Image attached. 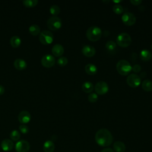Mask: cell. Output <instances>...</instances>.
<instances>
[{"instance_id":"6da1fadb","label":"cell","mask_w":152,"mask_h":152,"mask_svg":"<svg viewBox=\"0 0 152 152\" xmlns=\"http://www.w3.org/2000/svg\"><path fill=\"white\" fill-rule=\"evenodd\" d=\"M113 140L111 132L106 128L100 129L95 135V141L100 147H107L110 146L113 142Z\"/></svg>"},{"instance_id":"7a4b0ae2","label":"cell","mask_w":152,"mask_h":152,"mask_svg":"<svg viewBox=\"0 0 152 152\" xmlns=\"http://www.w3.org/2000/svg\"><path fill=\"white\" fill-rule=\"evenodd\" d=\"M102 35V30L97 26H91L86 31V37L88 40L91 42H96L99 40Z\"/></svg>"},{"instance_id":"3957f363","label":"cell","mask_w":152,"mask_h":152,"mask_svg":"<svg viewBox=\"0 0 152 152\" xmlns=\"http://www.w3.org/2000/svg\"><path fill=\"white\" fill-rule=\"evenodd\" d=\"M118 72L123 76L127 75L132 71V66L128 61L125 59L119 60L116 65Z\"/></svg>"},{"instance_id":"277c9868","label":"cell","mask_w":152,"mask_h":152,"mask_svg":"<svg viewBox=\"0 0 152 152\" xmlns=\"http://www.w3.org/2000/svg\"><path fill=\"white\" fill-rule=\"evenodd\" d=\"M131 37L130 35L126 33H120L116 38L117 44L122 48H127L131 43Z\"/></svg>"},{"instance_id":"5b68a950","label":"cell","mask_w":152,"mask_h":152,"mask_svg":"<svg viewBox=\"0 0 152 152\" xmlns=\"http://www.w3.org/2000/svg\"><path fill=\"white\" fill-rule=\"evenodd\" d=\"M47 26L51 30H59L62 26L61 19L58 16H52L47 21Z\"/></svg>"},{"instance_id":"8992f818","label":"cell","mask_w":152,"mask_h":152,"mask_svg":"<svg viewBox=\"0 0 152 152\" xmlns=\"http://www.w3.org/2000/svg\"><path fill=\"white\" fill-rule=\"evenodd\" d=\"M39 40L44 45H49L53 40V34L50 31L44 30L39 34Z\"/></svg>"},{"instance_id":"52a82bcc","label":"cell","mask_w":152,"mask_h":152,"mask_svg":"<svg viewBox=\"0 0 152 152\" xmlns=\"http://www.w3.org/2000/svg\"><path fill=\"white\" fill-rule=\"evenodd\" d=\"M128 85L132 88L138 87L141 84V78L136 74H131L126 78Z\"/></svg>"},{"instance_id":"ba28073f","label":"cell","mask_w":152,"mask_h":152,"mask_svg":"<svg viewBox=\"0 0 152 152\" xmlns=\"http://www.w3.org/2000/svg\"><path fill=\"white\" fill-rule=\"evenodd\" d=\"M41 64L46 68H50L55 64V58L52 55L46 54L42 57Z\"/></svg>"},{"instance_id":"9c48e42d","label":"cell","mask_w":152,"mask_h":152,"mask_svg":"<svg viewBox=\"0 0 152 152\" xmlns=\"http://www.w3.org/2000/svg\"><path fill=\"white\" fill-rule=\"evenodd\" d=\"M94 90L96 94L99 95H103L107 93L109 90V87L106 82L100 81L96 84L94 86Z\"/></svg>"},{"instance_id":"30bf717a","label":"cell","mask_w":152,"mask_h":152,"mask_svg":"<svg viewBox=\"0 0 152 152\" xmlns=\"http://www.w3.org/2000/svg\"><path fill=\"white\" fill-rule=\"evenodd\" d=\"M122 21L126 26H131L135 23L136 17L132 13L126 12L122 15Z\"/></svg>"},{"instance_id":"8fae6325","label":"cell","mask_w":152,"mask_h":152,"mask_svg":"<svg viewBox=\"0 0 152 152\" xmlns=\"http://www.w3.org/2000/svg\"><path fill=\"white\" fill-rule=\"evenodd\" d=\"M30 145L29 142L26 140H20L18 141L15 146V150L17 152H28L30 150Z\"/></svg>"},{"instance_id":"7c38bea8","label":"cell","mask_w":152,"mask_h":152,"mask_svg":"<svg viewBox=\"0 0 152 152\" xmlns=\"http://www.w3.org/2000/svg\"><path fill=\"white\" fill-rule=\"evenodd\" d=\"M18 119L21 124H27L29 122L31 119V115L28 111L23 110L18 114Z\"/></svg>"},{"instance_id":"4fadbf2b","label":"cell","mask_w":152,"mask_h":152,"mask_svg":"<svg viewBox=\"0 0 152 152\" xmlns=\"http://www.w3.org/2000/svg\"><path fill=\"white\" fill-rule=\"evenodd\" d=\"M82 53L86 57H93L96 53V49L94 48L90 45H85L83 47L81 50Z\"/></svg>"},{"instance_id":"5bb4252c","label":"cell","mask_w":152,"mask_h":152,"mask_svg":"<svg viewBox=\"0 0 152 152\" xmlns=\"http://www.w3.org/2000/svg\"><path fill=\"white\" fill-rule=\"evenodd\" d=\"M1 147L3 151H10L14 148V143L10 139H5L2 141Z\"/></svg>"},{"instance_id":"9a60e30c","label":"cell","mask_w":152,"mask_h":152,"mask_svg":"<svg viewBox=\"0 0 152 152\" xmlns=\"http://www.w3.org/2000/svg\"><path fill=\"white\" fill-rule=\"evenodd\" d=\"M52 52L56 57L62 56L64 52V48L61 44H55L52 48Z\"/></svg>"},{"instance_id":"2e32d148","label":"cell","mask_w":152,"mask_h":152,"mask_svg":"<svg viewBox=\"0 0 152 152\" xmlns=\"http://www.w3.org/2000/svg\"><path fill=\"white\" fill-rule=\"evenodd\" d=\"M27 62L21 58H17L14 62V67L18 70H23L27 67Z\"/></svg>"},{"instance_id":"e0dca14e","label":"cell","mask_w":152,"mask_h":152,"mask_svg":"<svg viewBox=\"0 0 152 152\" xmlns=\"http://www.w3.org/2000/svg\"><path fill=\"white\" fill-rule=\"evenodd\" d=\"M113 150L115 152H124L126 150V146L123 142L116 141L113 144Z\"/></svg>"},{"instance_id":"ac0fdd59","label":"cell","mask_w":152,"mask_h":152,"mask_svg":"<svg viewBox=\"0 0 152 152\" xmlns=\"http://www.w3.org/2000/svg\"><path fill=\"white\" fill-rule=\"evenodd\" d=\"M55 148V144L51 140L46 141L43 146V150L44 152H53Z\"/></svg>"},{"instance_id":"d6986e66","label":"cell","mask_w":152,"mask_h":152,"mask_svg":"<svg viewBox=\"0 0 152 152\" xmlns=\"http://www.w3.org/2000/svg\"><path fill=\"white\" fill-rule=\"evenodd\" d=\"M140 58L142 61H148L152 58V54L148 50L144 49L140 52Z\"/></svg>"},{"instance_id":"ffe728a7","label":"cell","mask_w":152,"mask_h":152,"mask_svg":"<svg viewBox=\"0 0 152 152\" xmlns=\"http://www.w3.org/2000/svg\"><path fill=\"white\" fill-rule=\"evenodd\" d=\"M85 71L87 74L93 75L97 73V68L95 65L93 64H88L85 66Z\"/></svg>"},{"instance_id":"44dd1931","label":"cell","mask_w":152,"mask_h":152,"mask_svg":"<svg viewBox=\"0 0 152 152\" xmlns=\"http://www.w3.org/2000/svg\"><path fill=\"white\" fill-rule=\"evenodd\" d=\"M82 89L84 92L90 93L93 91L94 89V85L90 81H86L82 85Z\"/></svg>"},{"instance_id":"7402d4cb","label":"cell","mask_w":152,"mask_h":152,"mask_svg":"<svg viewBox=\"0 0 152 152\" xmlns=\"http://www.w3.org/2000/svg\"><path fill=\"white\" fill-rule=\"evenodd\" d=\"M28 31H29V33L31 34H32L33 36H36L39 34H40V27L37 24H31L29 27Z\"/></svg>"},{"instance_id":"603a6c76","label":"cell","mask_w":152,"mask_h":152,"mask_svg":"<svg viewBox=\"0 0 152 152\" xmlns=\"http://www.w3.org/2000/svg\"><path fill=\"white\" fill-rule=\"evenodd\" d=\"M10 44L13 48H18L21 43L20 37L18 36H13L10 39Z\"/></svg>"},{"instance_id":"cb8c5ba5","label":"cell","mask_w":152,"mask_h":152,"mask_svg":"<svg viewBox=\"0 0 152 152\" xmlns=\"http://www.w3.org/2000/svg\"><path fill=\"white\" fill-rule=\"evenodd\" d=\"M142 89L145 91H151L152 90V81L150 80H145L141 84Z\"/></svg>"},{"instance_id":"d4e9b609","label":"cell","mask_w":152,"mask_h":152,"mask_svg":"<svg viewBox=\"0 0 152 152\" xmlns=\"http://www.w3.org/2000/svg\"><path fill=\"white\" fill-rule=\"evenodd\" d=\"M105 47L109 52H112L116 49V43L113 40H109L106 42L105 45Z\"/></svg>"},{"instance_id":"484cf974","label":"cell","mask_w":152,"mask_h":152,"mask_svg":"<svg viewBox=\"0 0 152 152\" xmlns=\"http://www.w3.org/2000/svg\"><path fill=\"white\" fill-rule=\"evenodd\" d=\"M10 137L12 141H17L20 138V132L16 129L12 130L10 134Z\"/></svg>"},{"instance_id":"4316f807","label":"cell","mask_w":152,"mask_h":152,"mask_svg":"<svg viewBox=\"0 0 152 152\" xmlns=\"http://www.w3.org/2000/svg\"><path fill=\"white\" fill-rule=\"evenodd\" d=\"M49 11L53 16H57L61 11L60 7L57 5H52L49 9Z\"/></svg>"},{"instance_id":"83f0119b","label":"cell","mask_w":152,"mask_h":152,"mask_svg":"<svg viewBox=\"0 0 152 152\" xmlns=\"http://www.w3.org/2000/svg\"><path fill=\"white\" fill-rule=\"evenodd\" d=\"M38 3V0H23V4L27 7H33L36 6Z\"/></svg>"},{"instance_id":"f1b7e54d","label":"cell","mask_w":152,"mask_h":152,"mask_svg":"<svg viewBox=\"0 0 152 152\" xmlns=\"http://www.w3.org/2000/svg\"><path fill=\"white\" fill-rule=\"evenodd\" d=\"M113 11L116 14H121L124 11V8L119 4H116L113 7Z\"/></svg>"},{"instance_id":"f546056e","label":"cell","mask_w":152,"mask_h":152,"mask_svg":"<svg viewBox=\"0 0 152 152\" xmlns=\"http://www.w3.org/2000/svg\"><path fill=\"white\" fill-rule=\"evenodd\" d=\"M57 63L59 66H64L68 63V59L65 56H60L57 60Z\"/></svg>"},{"instance_id":"4dcf8cb0","label":"cell","mask_w":152,"mask_h":152,"mask_svg":"<svg viewBox=\"0 0 152 152\" xmlns=\"http://www.w3.org/2000/svg\"><path fill=\"white\" fill-rule=\"evenodd\" d=\"M98 99V96L95 93H91L88 96V100L91 103H95Z\"/></svg>"},{"instance_id":"1f68e13d","label":"cell","mask_w":152,"mask_h":152,"mask_svg":"<svg viewBox=\"0 0 152 152\" xmlns=\"http://www.w3.org/2000/svg\"><path fill=\"white\" fill-rule=\"evenodd\" d=\"M19 129L20 132L23 134H27L29 131L28 127L25 124H21L19 126Z\"/></svg>"},{"instance_id":"d6a6232c","label":"cell","mask_w":152,"mask_h":152,"mask_svg":"<svg viewBox=\"0 0 152 152\" xmlns=\"http://www.w3.org/2000/svg\"><path fill=\"white\" fill-rule=\"evenodd\" d=\"M132 71L135 73H138L141 71V67L138 64H135L132 66Z\"/></svg>"},{"instance_id":"836d02e7","label":"cell","mask_w":152,"mask_h":152,"mask_svg":"<svg viewBox=\"0 0 152 152\" xmlns=\"http://www.w3.org/2000/svg\"><path fill=\"white\" fill-rule=\"evenodd\" d=\"M130 2L134 5H139L142 3L141 0H131Z\"/></svg>"},{"instance_id":"e575fe53","label":"cell","mask_w":152,"mask_h":152,"mask_svg":"<svg viewBox=\"0 0 152 152\" xmlns=\"http://www.w3.org/2000/svg\"><path fill=\"white\" fill-rule=\"evenodd\" d=\"M101 152H114L113 150L111 148H109V147H107V148H104V149H103Z\"/></svg>"},{"instance_id":"d590c367","label":"cell","mask_w":152,"mask_h":152,"mask_svg":"<svg viewBox=\"0 0 152 152\" xmlns=\"http://www.w3.org/2000/svg\"><path fill=\"white\" fill-rule=\"evenodd\" d=\"M147 76V72H145V71H142V72H141V73H140V78H144V77H145Z\"/></svg>"},{"instance_id":"8d00e7d4","label":"cell","mask_w":152,"mask_h":152,"mask_svg":"<svg viewBox=\"0 0 152 152\" xmlns=\"http://www.w3.org/2000/svg\"><path fill=\"white\" fill-rule=\"evenodd\" d=\"M4 91H5V88L3 86L0 84V95L3 94Z\"/></svg>"},{"instance_id":"74e56055","label":"cell","mask_w":152,"mask_h":152,"mask_svg":"<svg viewBox=\"0 0 152 152\" xmlns=\"http://www.w3.org/2000/svg\"><path fill=\"white\" fill-rule=\"evenodd\" d=\"M113 2H116V3H118V2H121V1H114Z\"/></svg>"},{"instance_id":"f35d334b","label":"cell","mask_w":152,"mask_h":152,"mask_svg":"<svg viewBox=\"0 0 152 152\" xmlns=\"http://www.w3.org/2000/svg\"><path fill=\"white\" fill-rule=\"evenodd\" d=\"M109 2V1H103V2H107V3H108Z\"/></svg>"},{"instance_id":"ab89813d","label":"cell","mask_w":152,"mask_h":152,"mask_svg":"<svg viewBox=\"0 0 152 152\" xmlns=\"http://www.w3.org/2000/svg\"><path fill=\"white\" fill-rule=\"evenodd\" d=\"M151 49H152V43H151Z\"/></svg>"}]
</instances>
